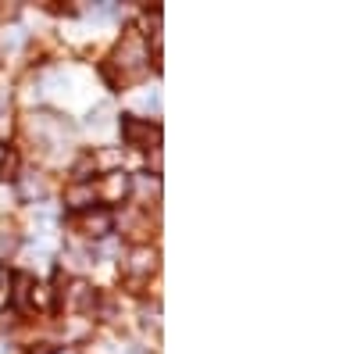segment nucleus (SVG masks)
I'll list each match as a JSON object with an SVG mask.
<instances>
[{
	"label": "nucleus",
	"mask_w": 357,
	"mask_h": 354,
	"mask_svg": "<svg viewBox=\"0 0 357 354\" xmlns=\"http://www.w3.org/2000/svg\"><path fill=\"white\" fill-rule=\"evenodd\" d=\"M11 283H15V293H11V297H15V308H18V311H29V308H33V290H36L33 276H29V272H18Z\"/></svg>",
	"instance_id": "obj_7"
},
{
	"label": "nucleus",
	"mask_w": 357,
	"mask_h": 354,
	"mask_svg": "<svg viewBox=\"0 0 357 354\" xmlns=\"http://www.w3.org/2000/svg\"><path fill=\"white\" fill-rule=\"evenodd\" d=\"M122 136L129 147H139V151H146V147H161V126H151V122H139V118H126L122 122Z\"/></svg>",
	"instance_id": "obj_2"
},
{
	"label": "nucleus",
	"mask_w": 357,
	"mask_h": 354,
	"mask_svg": "<svg viewBox=\"0 0 357 354\" xmlns=\"http://www.w3.org/2000/svg\"><path fill=\"white\" fill-rule=\"evenodd\" d=\"M0 286H4V269H0Z\"/></svg>",
	"instance_id": "obj_14"
},
{
	"label": "nucleus",
	"mask_w": 357,
	"mask_h": 354,
	"mask_svg": "<svg viewBox=\"0 0 357 354\" xmlns=\"http://www.w3.org/2000/svg\"><path fill=\"white\" fill-rule=\"evenodd\" d=\"M114 15H118V8H114V4H107V0H104L100 8H93V11H89V18H97V22H111Z\"/></svg>",
	"instance_id": "obj_12"
},
{
	"label": "nucleus",
	"mask_w": 357,
	"mask_h": 354,
	"mask_svg": "<svg viewBox=\"0 0 357 354\" xmlns=\"http://www.w3.org/2000/svg\"><path fill=\"white\" fill-rule=\"evenodd\" d=\"M8 129H11V104H8V97H0V136Z\"/></svg>",
	"instance_id": "obj_13"
},
{
	"label": "nucleus",
	"mask_w": 357,
	"mask_h": 354,
	"mask_svg": "<svg viewBox=\"0 0 357 354\" xmlns=\"http://www.w3.org/2000/svg\"><path fill=\"white\" fill-rule=\"evenodd\" d=\"M114 68H122V79H139L146 72V43L136 29H126L122 43L114 47Z\"/></svg>",
	"instance_id": "obj_1"
},
{
	"label": "nucleus",
	"mask_w": 357,
	"mask_h": 354,
	"mask_svg": "<svg viewBox=\"0 0 357 354\" xmlns=\"http://www.w3.org/2000/svg\"><path fill=\"white\" fill-rule=\"evenodd\" d=\"M93 193L107 197V200H122L129 193V175L126 172H107V179L93 186Z\"/></svg>",
	"instance_id": "obj_6"
},
{
	"label": "nucleus",
	"mask_w": 357,
	"mask_h": 354,
	"mask_svg": "<svg viewBox=\"0 0 357 354\" xmlns=\"http://www.w3.org/2000/svg\"><path fill=\"white\" fill-rule=\"evenodd\" d=\"M68 308L72 311H93L97 308V290L82 279H75L72 290H68Z\"/></svg>",
	"instance_id": "obj_5"
},
{
	"label": "nucleus",
	"mask_w": 357,
	"mask_h": 354,
	"mask_svg": "<svg viewBox=\"0 0 357 354\" xmlns=\"http://www.w3.org/2000/svg\"><path fill=\"white\" fill-rule=\"evenodd\" d=\"M93 183H72L68 190H65V204L68 208H86V204H93Z\"/></svg>",
	"instance_id": "obj_8"
},
{
	"label": "nucleus",
	"mask_w": 357,
	"mask_h": 354,
	"mask_svg": "<svg viewBox=\"0 0 357 354\" xmlns=\"http://www.w3.org/2000/svg\"><path fill=\"white\" fill-rule=\"evenodd\" d=\"M158 269V251L154 247H132L129 251V261H126V272L143 279V276H151Z\"/></svg>",
	"instance_id": "obj_4"
},
{
	"label": "nucleus",
	"mask_w": 357,
	"mask_h": 354,
	"mask_svg": "<svg viewBox=\"0 0 357 354\" xmlns=\"http://www.w3.org/2000/svg\"><path fill=\"white\" fill-rule=\"evenodd\" d=\"M75 226L86 233V236H107L111 229H114V215L107 212V208H89V212H82L79 219H75Z\"/></svg>",
	"instance_id": "obj_3"
},
{
	"label": "nucleus",
	"mask_w": 357,
	"mask_h": 354,
	"mask_svg": "<svg viewBox=\"0 0 357 354\" xmlns=\"http://www.w3.org/2000/svg\"><path fill=\"white\" fill-rule=\"evenodd\" d=\"M107 115H111V108H97V115H89V129H97V133H107Z\"/></svg>",
	"instance_id": "obj_10"
},
{
	"label": "nucleus",
	"mask_w": 357,
	"mask_h": 354,
	"mask_svg": "<svg viewBox=\"0 0 357 354\" xmlns=\"http://www.w3.org/2000/svg\"><path fill=\"white\" fill-rule=\"evenodd\" d=\"M18 233H11V229H0V261H4V258H11L15 251H18Z\"/></svg>",
	"instance_id": "obj_9"
},
{
	"label": "nucleus",
	"mask_w": 357,
	"mask_h": 354,
	"mask_svg": "<svg viewBox=\"0 0 357 354\" xmlns=\"http://www.w3.org/2000/svg\"><path fill=\"white\" fill-rule=\"evenodd\" d=\"M15 172H18V158L8 151L4 158H0V175H4V179H15Z\"/></svg>",
	"instance_id": "obj_11"
}]
</instances>
